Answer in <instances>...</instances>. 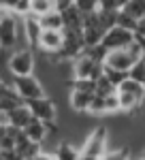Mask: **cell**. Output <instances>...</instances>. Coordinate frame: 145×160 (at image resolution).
Listing matches in <instances>:
<instances>
[{"label":"cell","mask_w":145,"mask_h":160,"mask_svg":"<svg viewBox=\"0 0 145 160\" xmlns=\"http://www.w3.org/2000/svg\"><path fill=\"white\" fill-rule=\"evenodd\" d=\"M13 88L17 90V94L30 102V100L43 98L45 96V83L34 77V75H26V77H13Z\"/></svg>","instance_id":"277c9868"},{"label":"cell","mask_w":145,"mask_h":160,"mask_svg":"<svg viewBox=\"0 0 145 160\" xmlns=\"http://www.w3.org/2000/svg\"><path fill=\"white\" fill-rule=\"evenodd\" d=\"M62 13V17H64V28H71V30H79V28H83V13L77 9V4H71V7H66Z\"/></svg>","instance_id":"5bb4252c"},{"label":"cell","mask_w":145,"mask_h":160,"mask_svg":"<svg viewBox=\"0 0 145 160\" xmlns=\"http://www.w3.org/2000/svg\"><path fill=\"white\" fill-rule=\"evenodd\" d=\"M72 2H75V4H77V2H79V0H72Z\"/></svg>","instance_id":"d6a6232c"},{"label":"cell","mask_w":145,"mask_h":160,"mask_svg":"<svg viewBox=\"0 0 145 160\" xmlns=\"http://www.w3.org/2000/svg\"><path fill=\"white\" fill-rule=\"evenodd\" d=\"M130 79L139 81V83H145V58H141V60L130 68Z\"/></svg>","instance_id":"4316f807"},{"label":"cell","mask_w":145,"mask_h":160,"mask_svg":"<svg viewBox=\"0 0 145 160\" xmlns=\"http://www.w3.org/2000/svg\"><path fill=\"white\" fill-rule=\"evenodd\" d=\"M105 75L109 77V81L115 88H120L122 83L130 77V73H126V71H115V68H109V66H105Z\"/></svg>","instance_id":"44dd1931"},{"label":"cell","mask_w":145,"mask_h":160,"mask_svg":"<svg viewBox=\"0 0 145 160\" xmlns=\"http://www.w3.org/2000/svg\"><path fill=\"white\" fill-rule=\"evenodd\" d=\"M77 9L85 15H94V13L100 11V4H98V0H79L77 2Z\"/></svg>","instance_id":"484cf974"},{"label":"cell","mask_w":145,"mask_h":160,"mask_svg":"<svg viewBox=\"0 0 145 160\" xmlns=\"http://www.w3.org/2000/svg\"><path fill=\"white\" fill-rule=\"evenodd\" d=\"M96 94L98 96H111V94H118V88L109 81L107 75H102L100 79H96Z\"/></svg>","instance_id":"ffe728a7"},{"label":"cell","mask_w":145,"mask_h":160,"mask_svg":"<svg viewBox=\"0 0 145 160\" xmlns=\"http://www.w3.org/2000/svg\"><path fill=\"white\" fill-rule=\"evenodd\" d=\"M98 4H100V11H120L118 0H98Z\"/></svg>","instance_id":"83f0119b"},{"label":"cell","mask_w":145,"mask_h":160,"mask_svg":"<svg viewBox=\"0 0 145 160\" xmlns=\"http://www.w3.org/2000/svg\"><path fill=\"white\" fill-rule=\"evenodd\" d=\"M105 75V64L92 60L88 53H81L72 62V79H100Z\"/></svg>","instance_id":"5b68a950"},{"label":"cell","mask_w":145,"mask_h":160,"mask_svg":"<svg viewBox=\"0 0 145 160\" xmlns=\"http://www.w3.org/2000/svg\"><path fill=\"white\" fill-rule=\"evenodd\" d=\"M79 160H100V158H92V156H81Z\"/></svg>","instance_id":"1f68e13d"},{"label":"cell","mask_w":145,"mask_h":160,"mask_svg":"<svg viewBox=\"0 0 145 160\" xmlns=\"http://www.w3.org/2000/svg\"><path fill=\"white\" fill-rule=\"evenodd\" d=\"M58 9V2L56 0H30V13L36 17H43L47 13L56 11Z\"/></svg>","instance_id":"ac0fdd59"},{"label":"cell","mask_w":145,"mask_h":160,"mask_svg":"<svg viewBox=\"0 0 145 160\" xmlns=\"http://www.w3.org/2000/svg\"><path fill=\"white\" fill-rule=\"evenodd\" d=\"M137 62H139V58H137L132 51L126 47V49L109 51L107 60H105V66H109V68H115V71H126V73H130V68H132Z\"/></svg>","instance_id":"ba28073f"},{"label":"cell","mask_w":145,"mask_h":160,"mask_svg":"<svg viewBox=\"0 0 145 160\" xmlns=\"http://www.w3.org/2000/svg\"><path fill=\"white\" fill-rule=\"evenodd\" d=\"M53 154L58 156V160H79L81 158V148L72 145L71 141H60L53 149Z\"/></svg>","instance_id":"2e32d148"},{"label":"cell","mask_w":145,"mask_h":160,"mask_svg":"<svg viewBox=\"0 0 145 160\" xmlns=\"http://www.w3.org/2000/svg\"><path fill=\"white\" fill-rule=\"evenodd\" d=\"M24 132L30 137V141H34V143H45V141L49 139L47 124L41 122V120H32V122L24 128Z\"/></svg>","instance_id":"9a60e30c"},{"label":"cell","mask_w":145,"mask_h":160,"mask_svg":"<svg viewBox=\"0 0 145 160\" xmlns=\"http://www.w3.org/2000/svg\"><path fill=\"white\" fill-rule=\"evenodd\" d=\"M83 53H88L92 60H96V62H100V64H105V60H107V56H109V49L102 45V43H100V45H94V47H88Z\"/></svg>","instance_id":"603a6c76"},{"label":"cell","mask_w":145,"mask_h":160,"mask_svg":"<svg viewBox=\"0 0 145 160\" xmlns=\"http://www.w3.org/2000/svg\"><path fill=\"white\" fill-rule=\"evenodd\" d=\"M134 38H137V32H130V30H126V28H122V26H115V28H111L107 34H105L102 45H105L109 51L126 49V47H130L134 43Z\"/></svg>","instance_id":"8992f818"},{"label":"cell","mask_w":145,"mask_h":160,"mask_svg":"<svg viewBox=\"0 0 145 160\" xmlns=\"http://www.w3.org/2000/svg\"><path fill=\"white\" fill-rule=\"evenodd\" d=\"M7 118H9V126H17V128H22V130L34 120V115H32V111H30L28 105H22V107H17L15 111L7 113Z\"/></svg>","instance_id":"4fadbf2b"},{"label":"cell","mask_w":145,"mask_h":160,"mask_svg":"<svg viewBox=\"0 0 145 160\" xmlns=\"http://www.w3.org/2000/svg\"><path fill=\"white\" fill-rule=\"evenodd\" d=\"M143 58H145V56H143Z\"/></svg>","instance_id":"e575fe53"},{"label":"cell","mask_w":145,"mask_h":160,"mask_svg":"<svg viewBox=\"0 0 145 160\" xmlns=\"http://www.w3.org/2000/svg\"><path fill=\"white\" fill-rule=\"evenodd\" d=\"M64 47V30H43L38 49L43 53H60Z\"/></svg>","instance_id":"30bf717a"},{"label":"cell","mask_w":145,"mask_h":160,"mask_svg":"<svg viewBox=\"0 0 145 160\" xmlns=\"http://www.w3.org/2000/svg\"><path fill=\"white\" fill-rule=\"evenodd\" d=\"M137 34H139V37H145V17H143V19H139V28H137Z\"/></svg>","instance_id":"f546056e"},{"label":"cell","mask_w":145,"mask_h":160,"mask_svg":"<svg viewBox=\"0 0 145 160\" xmlns=\"http://www.w3.org/2000/svg\"><path fill=\"white\" fill-rule=\"evenodd\" d=\"M94 98H96V92H85V90H77V88H72L68 92V105L77 113H83V111L90 113Z\"/></svg>","instance_id":"8fae6325"},{"label":"cell","mask_w":145,"mask_h":160,"mask_svg":"<svg viewBox=\"0 0 145 160\" xmlns=\"http://www.w3.org/2000/svg\"><path fill=\"white\" fill-rule=\"evenodd\" d=\"M7 66H9V73L13 77L32 75L36 71V58H34L32 47H22V49L11 51L9 58H7Z\"/></svg>","instance_id":"6da1fadb"},{"label":"cell","mask_w":145,"mask_h":160,"mask_svg":"<svg viewBox=\"0 0 145 160\" xmlns=\"http://www.w3.org/2000/svg\"><path fill=\"white\" fill-rule=\"evenodd\" d=\"M130 156H132V148L126 143V145H120V148L109 149L100 160H130Z\"/></svg>","instance_id":"d6986e66"},{"label":"cell","mask_w":145,"mask_h":160,"mask_svg":"<svg viewBox=\"0 0 145 160\" xmlns=\"http://www.w3.org/2000/svg\"><path fill=\"white\" fill-rule=\"evenodd\" d=\"M128 4H130V0H118V7H120V11H122V9H126Z\"/></svg>","instance_id":"4dcf8cb0"},{"label":"cell","mask_w":145,"mask_h":160,"mask_svg":"<svg viewBox=\"0 0 145 160\" xmlns=\"http://www.w3.org/2000/svg\"><path fill=\"white\" fill-rule=\"evenodd\" d=\"M118 26L126 28V30H130V32H137V28H139V19H134L130 13L120 11V15H118Z\"/></svg>","instance_id":"7402d4cb"},{"label":"cell","mask_w":145,"mask_h":160,"mask_svg":"<svg viewBox=\"0 0 145 160\" xmlns=\"http://www.w3.org/2000/svg\"><path fill=\"white\" fill-rule=\"evenodd\" d=\"M122 11L130 13L134 19H143L145 17V0H130V4L126 9H122Z\"/></svg>","instance_id":"d4e9b609"},{"label":"cell","mask_w":145,"mask_h":160,"mask_svg":"<svg viewBox=\"0 0 145 160\" xmlns=\"http://www.w3.org/2000/svg\"><path fill=\"white\" fill-rule=\"evenodd\" d=\"M118 90H120V92H132V94H139V96H143V98H145V86H143V83H139V81H134V79H130V77H128Z\"/></svg>","instance_id":"cb8c5ba5"},{"label":"cell","mask_w":145,"mask_h":160,"mask_svg":"<svg viewBox=\"0 0 145 160\" xmlns=\"http://www.w3.org/2000/svg\"><path fill=\"white\" fill-rule=\"evenodd\" d=\"M109 128L107 126H96L90 130L81 145V156H92V158H102L109 152Z\"/></svg>","instance_id":"7a4b0ae2"},{"label":"cell","mask_w":145,"mask_h":160,"mask_svg":"<svg viewBox=\"0 0 145 160\" xmlns=\"http://www.w3.org/2000/svg\"><path fill=\"white\" fill-rule=\"evenodd\" d=\"M143 86H145V83H143Z\"/></svg>","instance_id":"836d02e7"},{"label":"cell","mask_w":145,"mask_h":160,"mask_svg":"<svg viewBox=\"0 0 145 160\" xmlns=\"http://www.w3.org/2000/svg\"><path fill=\"white\" fill-rule=\"evenodd\" d=\"M30 111H32V115H34V120H41V122H58V102L53 98H47V96H43V98H36V100H30V102H26Z\"/></svg>","instance_id":"52a82bcc"},{"label":"cell","mask_w":145,"mask_h":160,"mask_svg":"<svg viewBox=\"0 0 145 160\" xmlns=\"http://www.w3.org/2000/svg\"><path fill=\"white\" fill-rule=\"evenodd\" d=\"M38 19H41L43 30H64V17H62V13L58 9L43 15V17H38Z\"/></svg>","instance_id":"e0dca14e"},{"label":"cell","mask_w":145,"mask_h":160,"mask_svg":"<svg viewBox=\"0 0 145 160\" xmlns=\"http://www.w3.org/2000/svg\"><path fill=\"white\" fill-rule=\"evenodd\" d=\"M17 19L19 17L9 11H2V15H0V45L7 51H15V47H17V38H19Z\"/></svg>","instance_id":"3957f363"},{"label":"cell","mask_w":145,"mask_h":160,"mask_svg":"<svg viewBox=\"0 0 145 160\" xmlns=\"http://www.w3.org/2000/svg\"><path fill=\"white\" fill-rule=\"evenodd\" d=\"M22 34L28 41L30 47H38V41H41V34H43V26H41V19L36 15H26L22 17Z\"/></svg>","instance_id":"9c48e42d"},{"label":"cell","mask_w":145,"mask_h":160,"mask_svg":"<svg viewBox=\"0 0 145 160\" xmlns=\"http://www.w3.org/2000/svg\"><path fill=\"white\" fill-rule=\"evenodd\" d=\"M22 105H26V100L17 94V90L13 86L2 83V90H0V113H11Z\"/></svg>","instance_id":"7c38bea8"},{"label":"cell","mask_w":145,"mask_h":160,"mask_svg":"<svg viewBox=\"0 0 145 160\" xmlns=\"http://www.w3.org/2000/svg\"><path fill=\"white\" fill-rule=\"evenodd\" d=\"M34 160H58V156L53 154V152H47V149H43L38 156H36Z\"/></svg>","instance_id":"f1b7e54d"}]
</instances>
